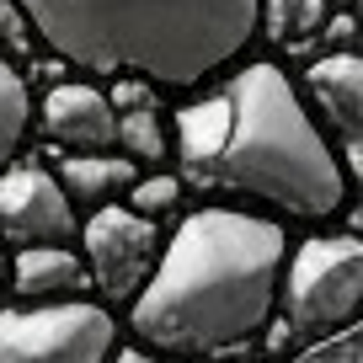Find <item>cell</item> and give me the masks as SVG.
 <instances>
[{
  "instance_id": "ac0fdd59",
  "label": "cell",
  "mask_w": 363,
  "mask_h": 363,
  "mask_svg": "<svg viewBox=\"0 0 363 363\" xmlns=\"http://www.w3.org/2000/svg\"><path fill=\"white\" fill-rule=\"evenodd\" d=\"M33 48V27H27L22 6L16 0H0V54L11 59V54H27Z\"/></svg>"
},
{
  "instance_id": "52a82bcc",
  "label": "cell",
  "mask_w": 363,
  "mask_h": 363,
  "mask_svg": "<svg viewBox=\"0 0 363 363\" xmlns=\"http://www.w3.org/2000/svg\"><path fill=\"white\" fill-rule=\"evenodd\" d=\"M80 230L75 203L65 198L48 166H6L0 171V240L6 246H69Z\"/></svg>"
},
{
  "instance_id": "d6986e66",
  "label": "cell",
  "mask_w": 363,
  "mask_h": 363,
  "mask_svg": "<svg viewBox=\"0 0 363 363\" xmlns=\"http://www.w3.org/2000/svg\"><path fill=\"white\" fill-rule=\"evenodd\" d=\"M107 363H155V352H145V347H113V358Z\"/></svg>"
},
{
  "instance_id": "6da1fadb",
  "label": "cell",
  "mask_w": 363,
  "mask_h": 363,
  "mask_svg": "<svg viewBox=\"0 0 363 363\" xmlns=\"http://www.w3.org/2000/svg\"><path fill=\"white\" fill-rule=\"evenodd\" d=\"M289 235L251 208H193L128 299V326L155 352H230L278 310Z\"/></svg>"
},
{
  "instance_id": "8fae6325",
  "label": "cell",
  "mask_w": 363,
  "mask_h": 363,
  "mask_svg": "<svg viewBox=\"0 0 363 363\" xmlns=\"http://www.w3.org/2000/svg\"><path fill=\"white\" fill-rule=\"evenodd\" d=\"M225 128H230L225 91L198 96L193 107H182V113H177V128H171V155H177V166H182V177H187V182L214 187V160H219V145H225Z\"/></svg>"
},
{
  "instance_id": "5bb4252c",
  "label": "cell",
  "mask_w": 363,
  "mask_h": 363,
  "mask_svg": "<svg viewBox=\"0 0 363 363\" xmlns=\"http://www.w3.org/2000/svg\"><path fill=\"white\" fill-rule=\"evenodd\" d=\"M27 134H33V91H27L22 69L0 54V171L16 166Z\"/></svg>"
},
{
  "instance_id": "7c38bea8",
  "label": "cell",
  "mask_w": 363,
  "mask_h": 363,
  "mask_svg": "<svg viewBox=\"0 0 363 363\" xmlns=\"http://www.w3.org/2000/svg\"><path fill=\"white\" fill-rule=\"evenodd\" d=\"M59 187H65V198L80 208H107V203H123V193L134 187L139 166L134 160H123L118 150H86V155H65L59 160Z\"/></svg>"
},
{
  "instance_id": "9c48e42d",
  "label": "cell",
  "mask_w": 363,
  "mask_h": 363,
  "mask_svg": "<svg viewBox=\"0 0 363 363\" xmlns=\"http://www.w3.org/2000/svg\"><path fill=\"white\" fill-rule=\"evenodd\" d=\"M33 118L43 123V134L54 139L65 155L113 150V134H118V113H113V102H107V91L86 86V80L54 86L43 96V107H33Z\"/></svg>"
},
{
  "instance_id": "3957f363",
  "label": "cell",
  "mask_w": 363,
  "mask_h": 363,
  "mask_svg": "<svg viewBox=\"0 0 363 363\" xmlns=\"http://www.w3.org/2000/svg\"><path fill=\"white\" fill-rule=\"evenodd\" d=\"M230 128L214 160V187L278 208L289 219H331L347 203V166L299 86L272 65L251 59L225 86Z\"/></svg>"
},
{
  "instance_id": "9a60e30c",
  "label": "cell",
  "mask_w": 363,
  "mask_h": 363,
  "mask_svg": "<svg viewBox=\"0 0 363 363\" xmlns=\"http://www.w3.org/2000/svg\"><path fill=\"white\" fill-rule=\"evenodd\" d=\"M257 27H267L278 43H310L326 27V0H262Z\"/></svg>"
},
{
  "instance_id": "8992f818",
  "label": "cell",
  "mask_w": 363,
  "mask_h": 363,
  "mask_svg": "<svg viewBox=\"0 0 363 363\" xmlns=\"http://www.w3.org/2000/svg\"><path fill=\"white\" fill-rule=\"evenodd\" d=\"M80 235V262H86V278L96 294H107L113 305H128V299L145 289L150 267L160 257V225L145 214H134L128 203H107L91 208Z\"/></svg>"
},
{
  "instance_id": "2e32d148",
  "label": "cell",
  "mask_w": 363,
  "mask_h": 363,
  "mask_svg": "<svg viewBox=\"0 0 363 363\" xmlns=\"http://www.w3.org/2000/svg\"><path fill=\"white\" fill-rule=\"evenodd\" d=\"M123 203L134 208V214H145V219H166L171 208L182 203V177H171V171H155V177H145V171H139L134 177V187H128L123 193Z\"/></svg>"
},
{
  "instance_id": "5b68a950",
  "label": "cell",
  "mask_w": 363,
  "mask_h": 363,
  "mask_svg": "<svg viewBox=\"0 0 363 363\" xmlns=\"http://www.w3.org/2000/svg\"><path fill=\"white\" fill-rule=\"evenodd\" d=\"M118 326L96 299L0 310V363H107Z\"/></svg>"
},
{
  "instance_id": "30bf717a",
  "label": "cell",
  "mask_w": 363,
  "mask_h": 363,
  "mask_svg": "<svg viewBox=\"0 0 363 363\" xmlns=\"http://www.w3.org/2000/svg\"><path fill=\"white\" fill-rule=\"evenodd\" d=\"M6 284L22 294V305H59V299H86L91 278L69 246H22L16 262H6Z\"/></svg>"
},
{
  "instance_id": "e0dca14e",
  "label": "cell",
  "mask_w": 363,
  "mask_h": 363,
  "mask_svg": "<svg viewBox=\"0 0 363 363\" xmlns=\"http://www.w3.org/2000/svg\"><path fill=\"white\" fill-rule=\"evenodd\" d=\"M294 363H363L358 326H342V331H331V337H315Z\"/></svg>"
},
{
  "instance_id": "ffe728a7",
  "label": "cell",
  "mask_w": 363,
  "mask_h": 363,
  "mask_svg": "<svg viewBox=\"0 0 363 363\" xmlns=\"http://www.w3.org/2000/svg\"><path fill=\"white\" fill-rule=\"evenodd\" d=\"M0 289H6V246H0Z\"/></svg>"
},
{
  "instance_id": "7a4b0ae2",
  "label": "cell",
  "mask_w": 363,
  "mask_h": 363,
  "mask_svg": "<svg viewBox=\"0 0 363 363\" xmlns=\"http://www.w3.org/2000/svg\"><path fill=\"white\" fill-rule=\"evenodd\" d=\"M43 48L86 75L198 91L251 48L262 0H16Z\"/></svg>"
},
{
  "instance_id": "ba28073f",
  "label": "cell",
  "mask_w": 363,
  "mask_h": 363,
  "mask_svg": "<svg viewBox=\"0 0 363 363\" xmlns=\"http://www.w3.org/2000/svg\"><path fill=\"white\" fill-rule=\"evenodd\" d=\"M305 107L315 113V123L326 128V139H337V155L347 166V177L358 171V150H363V75H358V54H320L305 69L299 86Z\"/></svg>"
},
{
  "instance_id": "277c9868",
  "label": "cell",
  "mask_w": 363,
  "mask_h": 363,
  "mask_svg": "<svg viewBox=\"0 0 363 363\" xmlns=\"http://www.w3.org/2000/svg\"><path fill=\"white\" fill-rule=\"evenodd\" d=\"M278 294H284L289 326L299 337H331L342 326H358V305H363L358 235H310L289 246Z\"/></svg>"
},
{
  "instance_id": "4fadbf2b",
  "label": "cell",
  "mask_w": 363,
  "mask_h": 363,
  "mask_svg": "<svg viewBox=\"0 0 363 363\" xmlns=\"http://www.w3.org/2000/svg\"><path fill=\"white\" fill-rule=\"evenodd\" d=\"M113 150L123 160H134V166H166V155H171V134H166V123H160V113L150 102H139V107H118V134H113Z\"/></svg>"
}]
</instances>
